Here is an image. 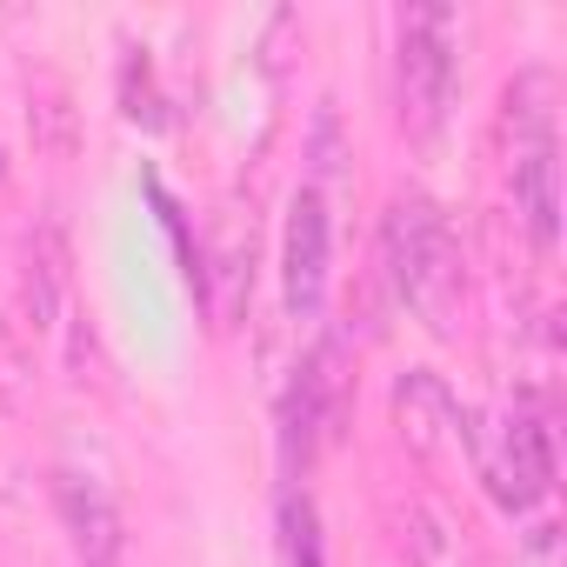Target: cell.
I'll return each instance as SVG.
<instances>
[{
    "mask_svg": "<svg viewBox=\"0 0 567 567\" xmlns=\"http://www.w3.org/2000/svg\"><path fill=\"white\" fill-rule=\"evenodd\" d=\"M280 560H288V567H321L315 507H308L301 494H288V507H280Z\"/></svg>",
    "mask_w": 567,
    "mask_h": 567,
    "instance_id": "9",
    "label": "cell"
},
{
    "mask_svg": "<svg viewBox=\"0 0 567 567\" xmlns=\"http://www.w3.org/2000/svg\"><path fill=\"white\" fill-rule=\"evenodd\" d=\"M461 21L454 8H408L401 14V48H394V81H401V127L408 141H434L447 127L454 107V81H461Z\"/></svg>",
    "mask_w": 567,
    "mask_h": 567,
    "instance_id": "2",
    "label": "cell"
},
{
    "mask_svg": "<svg viewBox=\"0 0 567 567\" xmlns=\"http://www.w3.org/2000/svg\"><path fill=\"white\" fill-rule=\"evenodd\" d=\"M394 421H401V441L414 454H434L447 441H467V414L454 408V394L434 381V374H408L394 388Z\"/></svg>",
    "mask_w": 567,
    "mask_h": 567,
    "instance_id": "7",
    "label": "cell"
},
{
    "mask_svg": "<svg viewBox=\"0 0 567 567\" xmlns=\"http://www.w3.org/2000/svg\"><path fill=\"white\" fill-rule=\"evenodd\" d=\"M28 308H34V328H54V315H61V240H54V234H41V247H34Z\"/></svg>",
    "mask_w": 567,
    "mask_h": 567,
    "instance_id": "8",
    "label": "cell"
},
{
    "mask_svg": "<svg viewBox=\"0 0 567 567\" xmlns=\"http://www.w3.org/2000/svg\"><path fill=\"white\" fill-rule=\"evenodd\" d=\"M328 254H334L328 200H321V187H301V194L288 200V227H280V295H288V315H295V321H321V301H328Z\"/></svg>",
    "mask_w": 567,
    "mask_h": 567,
    "instance_id": "3",
    "label": "cell"
},
{
    "mask_svg": "<svg viewBox=\"0 0 567 567\" xmlns=\"http://www.w3.org/2000/svg\"><path fill=\"white\" fill-rule=\"evenodd\" d=\"M481 474H487V487H494V501L507 514L540 507L547 487H554V434H547V421L540 414H507L494 454H481Z\"/></svg>",
    "mask_w": 567,
    "mask_h": 567,
    "instance_id": "4",
    "label": "cell"
},
{
    "mask_svg": "<svg viewBox=\"0 0 567 567\" xmlns=\"http://www.w3.org/2000/svg\"><path fill=\"white\" fill-rule=\"evenodd\" d=\"M61 520L74 534L81 567H121V507L94 474H81V467L61 474Z\"/></svg>",
    "mask_w": 567,
    "mask_h": 567,
    "instance_id": "6",
    "label": "cell"
},
{
    "mask_svg": "<svg viewBox=\"0 0 567 567\" xmlns=\"http://www.w3.org/2000/svg\"><path fill=\"white\" fill-rule=\"evenodd\" d=\"M388 280L401 308L427 328V334H454L461 301H467V267H461V240L447 227V214L427 194H401L388 207Z\"/></svg>",
    "mask_w": 567,
    "mask_h": 567,
    "instance_id": "1",
    "label": "cell"
},
{
    "mask_svg": "<svg viewBox=\"0 0 567 567\" xmlns=\"http://www.w3.org/2000/svg\"><path fill=\"white\" fill-rule=\"evenodd\" d=\"M507 107H520L527 134L514 147V207H520V227L534 234V247H554L560 234V161H554V127L540 107L520 101V87L507 94Z\"/></svg>",
    "mask_w": 567,
    "mask_h": 567,
    "instance_id": "5",
    "label": "cell"
}]
</instances>
